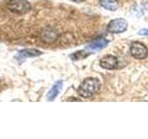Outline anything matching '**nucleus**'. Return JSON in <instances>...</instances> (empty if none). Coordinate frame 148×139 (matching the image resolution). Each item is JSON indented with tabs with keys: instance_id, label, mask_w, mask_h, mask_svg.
Listing matches in <instances>:
<instances>
[{
	"instance_id": "obj_4",
	"label": "nucleus",
	"mask_w": 148,
	"mask_h": 139,
	"mask_svg": "<svg viewBox=\"0 0 148 139\" xmlns=\"http://www.w3.org/2000/svg\"><path fill=\"white\" fill-rule=\"evenodd\" d=\"M131 54L137 59H143L148 56V49L146 46L140 42H134L131 45Z\"/></svg>"
},
{
	"instance_id": "obj_8",
	"label": "nucleus",
	"mask_w": 148,
	"mask_h": 139,
	"mask_svg": "<svg viewBox=\"0 0 148 139\" xmlns=\"http://www.w3.org/2000/svg\"><path fill=\"white\" fill-rule=\"evenodd\" d=\"M63 86V82L62 81H58L56 83H54V85L51 87V89L48 91L47 95H46V98L48 101H53L56 97L58 96Z\"/></svg>"
},
{
	"instance_id": "obj_9",
	"label": "nucleus",
	"mask_w": 148,
	"mask_h": 139,
	"mask_svg": "<svg viewBox=\"0 0 148 139\" xmlns=\"http://www.w3.org/2000/svg\"><path fill=\"white\" fill-rule=\"evenodd\" d=\"M108 45V40L105 38H99V39L95 40L94 42H92V43L86 47V49L91 50V51H99L105 48Z\"/></svg>"
},
{
	"instance_id": "obj_10",
	"label": "nucleus",
	"mask_w": 148,
	"mask_h": 139,
	"mask_svg": "<svg viewBox=\"0 0 148 139\" xmlns=\"http://www.w3.org/2000/svg\"><path fill=\"white\" fill-rule=\"evenodd\" d=\"M100 5L109 11H116L119 8L118 0H100Z\"/></svg>"
},
{
	"instance_id": "obj_3",
	"label": "nucleus",
	"mask_w": 148,
	"mask_h": 139,
	"mask_svg": "<svg viewBox=\"0 0 148 139\" xmlns=\"http://www.w3.org/2000/svg\"><path fill=\"white\" fill-rule=\"evenodd\" d=\"M128 29V21L125 19H115L108 25V32L111 34H121Z\"/></svg>"
},
{
	"instance_id": "obj_11",
	"label": "nucleus",
	"mask_w": 148,
	"mask_h": 139,
	"mask_svg": "<svg viewBox=\"0 0 148 139\" xmlns=\"http://www.w3.org/2000/svg\"><path fill=\"white\" fill-rule=\"evenodd\" d=\"M89 55H90L89 52H86L85 50H81V51H78L76 53H73L71 56V58L72 60H79V59H82V58H87Z\"/></svg>"
},
{
	"instance_id": "obj_7",
	"label": "nucleus",
	"mask_w": 148,
	"mask_h": 139,
	"mask_svg": "<svg viewBox=\"0 0 148 139\" xmlns=\"http://www.w3.org/2000/svg\"><path fill=\"white\" fill-rule=\"evenodd\" d=\"M58 32H56L53 28H45L41 32V39L47 44L54 43L58 39Z\"/></svg>"
},
{
	"instance_id": "obj_6",
	"label": "nucleus",
	"mask_w": 148,
	"mask_h": 139,
	"mask_svg": "<svg viewBox=\"0 0 148 139\" xmlns=\"http://www.w3.org/2000/svg\"><path fill=\"white\" fill-rule=\"evenodd\" d=\"M43 54L42 51H39L37 49H22L20 50L16 55V58L18 61H21V60H24L27 58H35V57H39Z\"/></svg>"
},
{
	"instance_id": "obj_2",
	"label": "nucleus",
	"mask_w": 148,
	"mask_h": 139,
	"mask_svg": "<svg viewBox=\"0 0 148 139\" xmlns=\"http://www.w3.org/2000/svg\"><path fill=\"white\" fill-rule=\"evenodd\" d=\"M8 8L11 12L18 15H24L32 9L31 4L27 0H8Z\"/></svg>"
},
{
	"instance_id": "obj_12",
	"label": "nucleus",
	"mask_w": 148,
	"mask_h": 139,
	"mask_svg": "<svg viewBox=\"0 0 148 139\" xmlns=\"http://www.w3.org/2000/svg\"><path fill=\"white\" fill-rule=\"evenodd\" d=\"M138 34L143 35V36H148V29H142L138 32Z\"/></svg>"
},
{
	"instance_id": "obj_1",
	"label": "nucleus",
	"mask_w": 148,
	"mask_h": 139,
	"mask_svg": "<svg viewBox=\"0 0 148 139\" xmlns=\"http://www.w3.org/2000/svg\"><path fill=\"white\" fill-rule=\"evenodd\" d=\"M100 89V82L97 78L89 77L83 81L78 87V94L83 98H90Z\"/></svg>"
},
{
	"instance_id": "obj_13",
	"label": "nucleus",
	"mask_w": 148,
	"mask_h": 139,
	"mask_svg": "<svg viewBox=\"0 0 148 139\" xmlns=\"http://www.w3.org/2000/svg\"><path fill=\"white\" fill-rule=\"evenodd\" d=\"M72 1H74V2H83L84 0H72Z\"/></svg>"
},
{
	"instance_id": "obj_5",
	"label": "nucleus",
	"mask_w": 148,
	"mask_h": 139,
	"mask_svg": "<svg viewBox=\"0 0 148 139\" xmlns=\"http://www.w3.org/2000/svg\"><path fill=\"white\" fill-rule=\"evenodd\" d=\"M118 58L113 55H106L100 59V66L106 70H114L118 67Z\"/></svg>"
}]
</instances>
